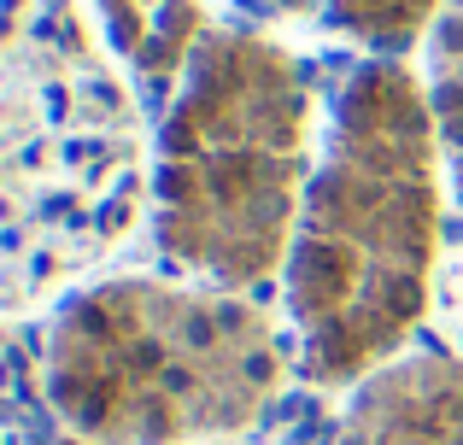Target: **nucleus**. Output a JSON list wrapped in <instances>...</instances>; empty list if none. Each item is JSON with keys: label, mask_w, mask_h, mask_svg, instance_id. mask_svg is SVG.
Listing matches in <instances>:
<instances>
[{"label": "nucleus", "mask_w": 463, "mask_h": 445, "mask_svg": "<svg viewBox=\"0 0 463 445\" xmlns=\"http://www.w3.org/2000/svg\"><path fill=\"white\" fill-rule=\"evenodd\" d=\"M65 445H89V440H65Z\"/></svg>", "instance_id": "9"}, {"label": "nucleus", "mask_w": 463, "mask_h": 445, "mask_svg": "<svg viewBox=\"0 0 463 445\" xmlns=\"http://www.w3.org/2000/svg\"><path fill=\"white\" fill-rule=\"evenodd\" d=\"M335 445H463V357L382 364L352 393Z\"/></svg>", "instance_id": "4"}, {"label": "nucleus", "mask_w": 463, "mask_h": 445, "mask_svg": "<svg viewBox=\"0 0 463 445\" xmlns=\"http://www.w3.org/2000/svg\"><path fill=\"white\" fill-rule=\"evenodd\" d=\"M306 135L299 59L247 30L205 35L158 135V246L229 293L270 282L306 211Z\"/></svg>", "instance_id": "3"}, {"label": "nucleus", "mask_w": 463, "mask_h": 445, "mask_svg": "<svg viewBox=\"0 0 463 445\" xmlns=\"http://www.w3.org/2000/svg\"><path fill=\"white\" fill-rule=\"evenodd\" d=\"M429 106H434V129H440V159L458 182V199H463V0H446L440 18H434Z\"/></svg>", "instance_id": "6"}, {"label": "nucleus", "mask_w": 463, "mask_h": 445, "mask_svg": "<svg viewBox=\"0 0 463 445\" xmlns=\"http://www.w3.org/2000/svg\"><path fill=\"white\" fill-rule=\"evenodd\" d=\"M440 6L446 0H328L340 30L370 42V47H382V53H399V47H411L422 30H434Z\"/></svg>", "instance_id": "7"}, {"label": "nucleus", "mask_w": 463, "mask_h": 445, "mask_svg": "<svg viewBox=\"0 0 463 445\" xmlns=\"http://www.w3.org/2000/svg\"><path fill=\"white\" fill-rule=\"evenodd\" d=\"M106 30H112L118 53L136 65L141 82L170 88L176 70L200 53L205 42V12L200 0H100Z\"/></svg>", "instance_id": "5"}, {"label": "nucleus", "mask_w": 463, "mask_h": 445, "mask_svg": "<svg viewBox=\"0 0 463 445\" xmlns=\"http://www.w3.org/2000/svg\"><path fill=\"white\" fill-rule=\"evenodd\" d=\"M440 252V129L399 59L352 70L335 135L306 188L288 252L299 369L346 387L382 369L429 317Z\"/></svg>", "instance_id": "1"}, {"label": "nucleus", "mask_w": 463, "mask_h": 445, "mask_svg": "<svg viewBox=\"0 0 463 445\" xmlns=\"http://www.w3.org/2000/svg\"><path fill=\"white\" fill-rule=\"evenodd\" d=\"M42 381L59 422L89 445H205L270 411L288 352L247 293L129 275L53 317Z\"/></svg>", "instance_id": "2"}, {"label": "nucleus", "mask_w": 463, "mask_h": 445, "mask_svg": "<svg viewBox=\"0 0 463 445\" xmlns=\"http://www.w3.org/2000/svg\"><path fill=\"white\" fill-rule=\"evenodd\" d=\"M264 6H276V12H306V6H317V0H264Z\"/></svg>", "instance_id": "8"}]
</instances>
